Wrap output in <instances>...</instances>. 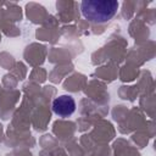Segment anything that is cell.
Segmentation results:
<instances>
[{
    "label": "cell",
    "mask_w": 156,
    "mask_h": 156,
    "mask_svg": "<svg viewBox=\"0 0 156 156\" xmlns=\"http://www.w3.org/2000/svg\"><path fill=\"white\" fill-rule=\"evenodd\" d=\"M118 6L116 0H84L80 4V11L88 21L105 23L117 13Z\"/></svg>",
    "instance_id": "obj_1"
},
{
    "label": "cell",
    "mask_w": 156,
    "mask_h": 156,
    "mask_svg": "<svg viewBox=\"0 0 156 156\" xmlns=\"http://www.w3.org/2000/svg\"><path fill=\"white\" fill-rule=\"evenodd\" d=\"M52 111L58 117H69L76 111V101L71 95H60L52 101Z\"/></svg>",
    "instance_id": "obj_2"
}]
</instances>
